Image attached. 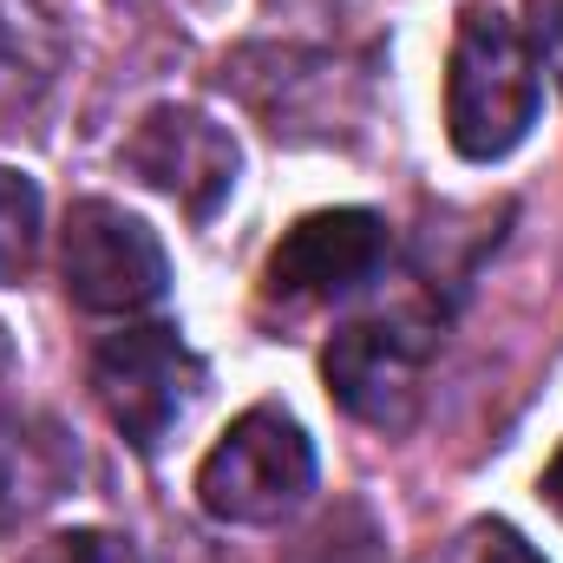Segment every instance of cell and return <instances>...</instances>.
Returning a JSON list of instances; mask_svg holds the SVG:
<instances>
[{"label": "cell", "instance_id": "8fae6325", "mask_svg": "<svg viewBox=\"0 0 563 563\" xmlns=\"http://www.w3.org/2000/svg\"><path fill=\"white\" fill-rule=\"evenodd\" d=\"M445 563H544V558H538V544H531L518 525H505V518H478V525H465V531L452 538Z\"/></svg>", "mask_w": 563, "mask_h": 563}, {"label": "cell", "instance_id": "277c9868", "mask_svg": "<svg viewBox=\"0 0 563 563\" xmlns=\"http://www.w3.org/2000/svg\"><path fill=\"white\" fill-rule=\"evenodd\" d=\"M59 282H66V301L86 314H139L164 301L170 263L151 223L106 197H79L59 230Z\"/></svg>", "mask_w": 563, "mask_h": 563}, {"label": "cell", "instance_id": "7c38bea8", "mask_svg": "<svg viewBox=\"0 0 563 563\" xmlns=\"http://www.w3.org/2000/svg\"><path fill=\"white\" fill-rule=\"evenodd\" d=\"M26 563H144V558L132 551V538H119V531H59Z\"/></svg>", "mask_w": 563, "mask_h": 563}, {"label": "cell", "instance_id": "52a82bcc", "mask_svg": "<svg viewBox=\"0 0 563 563\" xmlns=\"http://www.w3.org/2000/svg\"><path fill=\"white\" fill-rule=\"evenodd\" d=\"M380 263H387V217H374V210H314L269 250L263 295L282 301V308L334 301V295H354L361 282H374Z\"/></svg>", "mask_w": 563, "mask_h": 563}, {"label": "cell", "instance_id": "3957f363", "mask_svg": "<svg viewBox=\"0 0 563 563\" xmlns=\"http://www.w3.org/2000/svg\"><path fill=\"white\" fill-rule=\"evenodd\" d=\"M197 387H203V361L164 321L119 328V334H106L92 347V400L125 432V445L144 452V459L177 432V420L197 400Z\"/></svg>", "mask_w": 563, "mask_h": 563}, {"label": "cell", "instance_id": "30bf717a", "mask_svg": "<svg viewBox=\"0 0 563 563\" xmlns=\"http://www.w3.org/2000/svg\"><path fill=\"white\" fill-rule=\"evenodd\" d=\"M46 86V66L26 53V20H13V0H0V132H20Z\"/></svg>", "mask_w": 563, "mask_h": 563}, {"label": "cell", "instance_id": "9c48e42d", "mask_svg": "<svg viewBox=\"0 0 563 563\" xmlns=\"http://www.w3.org/2000/svg\"><path fill=\"white\" fill-rule=\"evenodd\" d=\"M40 263V190L20 170H0V288L26 282Z\"/></svg>", "mask_w": 563, "mask_h": 563}, {"label": "cell", "instance_id": "8992f818", "mask_svg": "<svg viewBox=\"0 0 563 563\" xmlns=\"http://www.w3.org/2000/svg\"><path fill=\"white\" fill-rule=\"evenodd\" d=\"M119 157L139 184L164 190L190 223H210L223 210V197L236 190V170H243L236 139L197 106H151Z\"/></svg>", "mask_w": 563, "mask_h": 563}, {"label": "cell", "instance_id": "6da1fadb", "mask_svg": "<svg viewBox=\"0 0 563 563\" xmlns=\"http://www.w3.org/2000/svg\"><path fill=\"white\" fill-rule=\"evenodd\" d=\"M538 46L505 7H465L445 59V139L472 164H498L538 125Z\"/></svg>", "mask_w": 563, "mask_h": 563}, {"label": "cell", "instance_id": "5b68a950", "mask_svg": "<svg viewBox=\"0 0 563 563\" xmlns=\"http://www.w3.org/2000/svg\"><path fill=\"white\" fill-rule=\"evenodd\" d=\"M426 361H432V334L420 321L374 314V321H347L328 341L321 380L354 420L380 426V432H407L426 394Z\"/></svg>", "mask_w": 563, "mask_h": 563}, {"label": "cell", "instance_id": "7a4b0ae2", "mask_svg": "<svg viewBox=\"0 0 563 563\" xmlns=\"http://www.w3.org/2000/svg\"><path fill=\"white\" fill-rule=\"evenodd\" d=\"M314 492V439L282 407H250L197 465V505L217 525H276Z\"/></svg>", "mask_w": 563, "mask_h": 563}, {"label": "cell", "instance_id": "ba28073f", "mask_svg": "<svg viewBox=\"0 0 563 563\" xmlns=\"http://www.w3.org/2000/svg\"><path fill=\"white\" fill-rule=\"evenodd\" d=\"M79 478L73 432L46 413H0V525L59 505Z\"/></svg>", "mask_w": 563, "mask_h": 563}, {"label": "cell", "instance_id": "5bb4252c", "mask_svg": "<svg viewBox=\"0 0 563 563\" xmlns=\"http://www.w3.org/2000/svg\"><path fill=\"white\" fill-rule=\"evenodd\" d=\"M538 492H544V505H551V511L563 518V452L551 459V465H544V478H538Z\"/></svg>", "mask_w": 563, "mask_h": 563}, {"label": "cell", "instance_id": "4fadbf2b", "mask_svg": "<svg viewBox=\"0 0 563 563\" xmlns=\"http://www.w3.org/2000/svg\"><path fill=\"white\" fill-rule=\"evenodd\" d=\"M531 46L538 66H551V79L563 86V0H531Z\"/></svg>", "mask_w": 563, "mask_h": 563}]
</instances>
